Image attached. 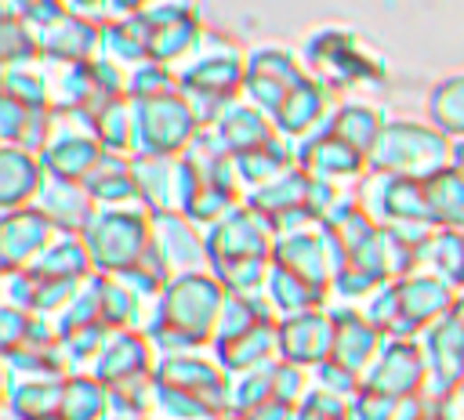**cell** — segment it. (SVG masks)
<instances>
[{"label":"cell","instance_id":"1","mask_svg":"<svg viewBox=\"0 0 464 420\" xmlns=\"http://www.w3.org/2000/svg\"><path fill=\"white\" fill-rule=\"evenodd\" d=\"M221 304H225V286L210 268L170 275L149 308L145 333L160 355L210 348L218 333Z\"/></svg>","mask_w":464,"mask_h":420},{"label":"cell","instance_id":"2","mask_svg":"<svg viewBox=\"0 0 464 420\" xmlns=\"http://www.w3.org/2000/svg\"><path fill=\"white\" fill-rule=\"evenodd\" d=\"M203 243H207V268L218 275L225 293H243V297L265 293L276 232L257 210L239 203L221 221L203 228Z\"/></svg>","mask_w":464,"mask_h":420},{"label":"cell","instance_id":"3","mask_svg":"<svg viewBox=\"0 0 464 420\" xmlns=\"http://www.w3.org/2000/svg\"><path fill=\"white\" fill-rule=\"evenodd\" d=\"M453 159H457V141L446 138L431 119L388 116L377 145L370 148V174L428 181L439 170L453 167Z\"/></svg>","mask_w":464,"mask_h":420},{"label":"cell","instance_id":"4","mask_svg":"<svg viewBox=\"0 0 464 420\" xmlns=\"http://www.w3.org/2000/svg\"><path fill=\"white\" fill-rule=\"evenodd\" d=\"M243 83H246V54L218 40L214 33H207L203 43L178 65V87L192 101L203 127H210L221 109L243 98Z\"/></svg>","mask_w":464,"mask_h":420},{"label":"cell","instance_id":"5","mask_svg":"<svg viewBox=\"0 0 464 420\" xmlns=\"http://www.w3.org/2000/svg\"><path fill=\"white\" fill-rule=\"evenodd\" d=\"M297 54L308 65V72L337 98H352L348 91L384 83V62L359 40V33L344 25L312 29Z\"/></svg>","mask_w":464,"mask_h":420},{"label":"cell","instance_id":"6","mask_svg":"<svg viewBox=\"0 0 464 420\" xmlns=\"http://www.w3.org/2000/svg\"><path fill=\"white\" fill-rule=\"evenodd\" d=\"M83 246L98 275H123L152 250V217L141 206H98L83 228Z\"/></svg>","mask_w":464,"mask_h":420},{"label":"cell","instance_id":"7","mask_svg":"<svg viewBox=\"0 0 464 420\" xmlns=\"http://www.w3.org/2000/svg\"><path fill=\"white\" fill-rule=\"evenodd\" d=\"M47 65V62H44ZM51 80V109L69 119H91L102 105L127 94V72L102 54L76 65H47Z\"/></svg>","mask_w":464,"mask_h":420},{"label":"cell","instance_id":"8","mask_svg":"<svg viewBox=\"0 0 464 420\" xmlns=\"http://www.w3.org/2000/svg\"><path fill=\"white\" fill-rule=\"evenodd\" d=\"M203 119L181 91L134 101V156H185Z\"/></svg>","mask_w":464,"mask_h":420},{"label":"cell","instance_id":"9","mask_svg":"<svg viewBox=\"0 0 464 420\" xmlns=\"http://www.w3.org/2000/svg\"><path fill=\"white\" fill-rule=\"evenodd\" d=\"M359 203L370 210V217L381 228L413 235V239H428L435 228L431 217V203H428V188L417 177H388V174H366V181L355 188Z\"/></svg>","mask_w":464,"mask_h":420},{"label":"cell","instance_id":"10","mask_svg":"<svg viewBox=\"0 0 464 420\" xmlns=\"http://www.w3.org/2000/svg\"><path fill=\"white\" fill-rule=\"evenodd\" d=\"M312 80L308 65L301 62L297 51L279 47V43H265L246 51V83H243V98L254 101L268 119H276L283 112V105Z\"/></svg>","mask_w":464,"mask_h":420},{"label":"cell","instance_id":"11","mask_svg":"<svg viewBox=\"0 0 464 420\" xmlns=\"http://www.w3.org/2000/svg\"><path fill=\"white\" fill-rule=\"evenodd\" d=\"M134 14L149 47V62H163L178 69L207 36L196 4H185V0H156Z\"/></svg>","mask_w":464,"mask_h":420},{"label":"cell","instance_id":"12","mask_svg":"<svg viewBox=\"0 0 464 420\" xmlns=\"http://www.w3.org/2000/svg\"><path fill=\"white\" fill-rule=\"evenodd\" d=\"M134 174H138V206L149 217L188 214L196 177L185 156H134Z\"/></svg>","mask_w":464,"mask_h":420},{"label":"cell","instance_id":"13","mask_svg":"<svg viewBox=\"0 0 464 420\" xmlns=\"http://www.w3.org/2000/svg\"><path fill=\"white\" fill-rule=\"evenodd\" d=\"M294 152H297V167H304L312 177H323L337 188H359L370 174V156L326 127L294 141Z\"/></svg>","mask_w":464,"mask_h":420},{"label":"cell","instance_id":"14","mask_svg":"<svg viewBox=\"0 0 464 420\" xmlns=\"http://www.w3.org/2000/svg\"><path fill=\"white\" fill-rule=\"evenodd\" d=\"M272 264H279V268H286V272H294V275H301L312 286L330 293V282L337 272V250H334V239L323 224H301V228L276 232Z\"/></svg>","mask_w":464,"mask_h":420},{"label":"cell","instance_id":"15","mask_svg":"<svg viewBox=\"0 0 464 420\" xmlns=\"http://www.w3.org/2000/svg\"><path fill=\"white\" fill-rule=\"evenodd\" d=\"M424 384H428V366L417 337H388L381 355L362 377V387L395 398H424Z\"/></svg>","mask_w":464,"mask_h":420},{"label":"cell","instance_id":"16","mask_svg":"<svg viewBox=\"0 0 464 420\" xmlns=\"http://www.w3.org/2000/svg\"><path fill=\"white\" fill-rule=\"evenodd\" d=\"M156 362H160V351L145 329H109L91 373L105 387H123V384L156 377Z\"/></svg>","mask_w":464,"mask_h":420},{"label":"cell","instance_id":"17","mask_svg":"<svg viewBox=\"0 0 464 420\" xmlns=\"http://www.w3.org/2000/svg\"><path fill=\"white\" fill-rule=\"evenodd\" d=\"M395 297H399V337H420L431 322L450 315L457 290L439 275L417 268L395 279Z\"/></svg>","mask_w":464,"mask_h":420},{"label":"cell","instance_id":"18","mask_svg":"<svg viewBox=\"0 0 464 420\" xmlns=\"http://www.w3.org/2000/svg\"><path fill=\"white\" fill-rule=\"evenodd\" d=\"M102 156H105V148L94 138V130L83 119H69V116H58L47 145L40 148V159H44L47 174L51 177H69V181H83L98 167Z\"/></svg>","mask_w":464,"mask_h":420},{"label":"cell","instance_id":"19","mask_svg":"<svg viewBox=\"0 0 464 420\" xmlns=\"http://www.w3.org/2000/svg\"><path fill=\"white\" fill-rule=\"evenodd\" d=\"M156 380H160V384H170V387H181V391H192V395L214 402V406L225 413L228 369L218 362V355H214L210 348L160 355V362H156ZM225 416H228V413H225Z\"/></svg>","mask_w":464,"mask_h":420},{"label":"cell","instance_id":"20","mask_svg":"<svg viewBox=\"0 0 464 420\" xmlns=\"http://www.w3.org/2000/svg\"><path fill=\"white\" fill-rule=\"evenodd\" d=\"M417 340H420L424 366H428L424 398L439 402L450 387L464 384V326L446 315V319L431 322Z\"/></svg>","mask_w":464,"mask_h":420},{"label":"cell","instance_id":"21","mask_svg":"<svg viewBox=\"0 0 464 420\" xmlns=\"http://www.w3.org/2000/svg\"><path fill=\"white\" fill-rule=\"evenodd\" d=\"M54 235L62 232L47 221V214L36 203L18 210H0V272L29 268L54 243Z\"/></svg>","mask_w":464,"mask_h":420},{"label":"cell","instance_id":"22","mask_svg":"<svg viewBox=\"0 0 464 420\" xmlns=\"http://www.w3.org/2000/svg\"><path fill=\"white\" fill-rule=\"evenodd\" d=\"M276 337H279V358L297 362L304 369L319 366L334 351V315L326 308H308L286 319H276Z\"/></svg>","mask_w":464,"mask_h":420},{"label":"cell","instance_id":"23","mask_svg":"<svg viewBox=\"0 0 464 420\" xmlns=\"http://www.w3.org/2000/svg\"><path fill=\"white\" fill-rule=\"evenodd\" d=\"M40 33V54L47 65H76L102 54V18L65 11Z\"/></svg>","mask_w":464,"mask_h":420},{"label":"cell","instance_id":"24","mask_svg":"<svg viewBox=\"0 0 464 420\" xmlns=\"http://www.w3.org/2000/svg\"><path fill=\"white\" fill-rule=\"evenodd\" d=\"M330 315H334V351H330V358H337L352 373L366 377V369L373 366V358L381 355L388 337L355 304H330Z\"/></svg>","mask_w":464,"mask_h":420},{"label":"cell","instance_id":"25","mask_svg":"<svg viewBox=\"0 0 464 420\" xmlns=\"http://www.w3.org/2000/svg\"><path fill=\"white\" fill-rule=\"evenodd\" d=\"M152 253L163 261L170 275L181 272H203L207 268V243L203 228L188 221L185 214L170 217H152Z\"/></svg>","mask_w":464,"mask_h":420},{"label":"cell","instance_id":"26","mask_svg":"<svg viewBox=\"0 0 464 420\" xmlns=\"http://www.w3.org/2000/svg\"><path fill=\"white\" fill-rule=\"evenodd\" d=\"M207 130L214 134V141H218L228 156L250 152V148H257V145L279 138L276 123H272L254 101H246V98H239V101H232L228 109H221Z\"/></svg>","mask_w":464,"mask_h":420},{"label":"cell","instance_id":"27","mask_svg":"<svg viewBox=\"0 0 464 420\" xmlns=\"http://www.w3.org/2000/svg\"><path fill=\"white\" fill-rule=\"evenodd\" d=\"M36 206L47 214V221L62 232V235H83V228L91 224L98 203L91 199L83 181H69V177H51L44 181Z\"/></svg>","mask_w":464,"mask_h":420},{"label":"cell","instance_id":"28","mask_svg":"<svg viewBox=\"0 0 464 420\" xmlns=\"http://www.w3.org/2000/svg\"><path fill=\"white\" fill-rule=\"evenodd\" d=\"M44 181H47V167L40 152L0 145V210L33 206Z\"/></svg>","mask_w":464,"mask_h":420},{"label":"cell","instance_id":"29","mask_svg":"<svg viewBox=\"0 0 464 420\" xmlns=\"http://www.w3.org/2000/svg\"><path fill=\"white\" fill-rule=\"evenodd\" d=\"M58 123L54 109H40V105H25L18 98L0 94V145H14V148H29L40 152L51 138Z\"/></svg>","mask_w":464,"mask_h":420},{"label":"cell","instance_id":"30","mask_svg":"<svg viewBox=\"0 0 464 420\" xmlns=\"http://www.w3.org/2000/svg\"><path fill=\"white\" fill-rule=\"evenodd\" d=\"M94 297H98V319L109 329H145L152 304L123 275H98L94 272Z\"/></svg>","mask_w":464,"mask_h":420},{"label":"cell","instance_id":"31","mask_svg":"<svg viewBox=\"0 0 464 420\" xmlns=\"http://www.w3.org/2000/svg\"><path fill=\"white\" fill-rule=\"evenodd\" d=\"M210 351L218 355V362L228 369V373H243V369H257V366H268L279 358V337H276V319L268 322H257L236 337H225V340H214Z\"/></svg>","mask_w":464,"mask_h":420},{"label":"cell","instance_id":"32","mask_svg":"<svg viewBox=\"0 0 464 420\" xmlns=\"http://www.w3.org/2000/svg\"><path fill=\"white\" fill-rule=\"evenodd\" d=\"M65 377H4V409L22 420H54Z\"/></svg>","mask_w":464,"mask_h":420},{"label":"cell","instance_id":"33","mask_svg":"<svg viewBox=\"0 0 464 420\" xmlns=\"http://www.w3.org/2000/svg\"><path fill=\"white\" fill-rule=\"evenodd\" d=\"M36 279L62 282V286H83L94 275L91 253L83 246V235H54V243L29 264Z\"/></svg>","mask_w":464,"mask_h":420},{"label":"cell","instance_id":"34","mask_svg":"<svg viewBox=\"0 0 464 420\" xmlns=\"http://www.w3.org/2000/svg\"><path fill=\"white\" fill-rule=\"evenodd\" d=\"M91 199L98 206H138V174H134V156L105 152L98 167L83 177Z\"/></svg>","mask_w":464,"mask_h":420},{"label":"cell","instance_id":"35","mask_svg":"<svg viewBox=\"0 0 464 420\" xmlns=\"http://www.w3.org/2000/svg\"><path fill=\"white\" fill-rule=\"evenodd\" d=\"M384 123H388V116H384L381 105H373L366 98H337V105H334V112L326 116L323 127L334 130L337 138L352 141L355 148H362L370 156V148L377 145Z\"/></svg>","mask_w":464,"mask_h":420},{"label":"cell","instance_id":"36","mask_svg":"<svg viewBox=\"0 0 464 420\" xmlns=\"http://www.w3.org/2000/svg\"><path fill=\"white\" fill-rule=\"evenodd\" d=\"M232 163H236V177H239L243 196H246L250 188H261V185L276 181L279 174H286L290 167H297V152H294V141H286L279 134V138H272L250 152L232 156Z\"/></svg>","mask_w":464,"mask_h":420},{"label":"cell","instance_id":"37","mask_svg":"<svg viewBox=\"0 0 464 420\" xmlns=\"http://www.w3.org/2000/svg\"><path fill=\"white\" fill-rule=\"evenodd\" d=\"M265 301L272 308L276 319H286V315H297V311H308V308H326L330 304V293L312 286L308 279L272 264L268 272V282H265Z\"/></svg>","mask_w":464,"mask_h":420},{"label":"cell","instance_id":"38","mask_svg":"<svg viewBox=\"0 0 464 420\" xmlns=\"http://www.w3.org/2000/svg\"><path fill=\"white\" fill-rule=\"evenodd\" d=\"M62 420H109L112 416V391L94 373H69L62 387Z\"/></svg>","mask_w":464,"mask_h":420},{"label":"cell","instance_id":"39","mask_svg":"<svg viewBox=\"0 0 464 420\" xmlns=\"http://www.w3.org/2000/svg\"><path fill=\"white\" fill-rule=\"evenodd\" d=\"M420 268L439 275L453 290H464V232L431 228V235L420 243Z\"/></svg>","mask_w":464,"mask_h":420},{"label":"cell","instance_id":"40","mask_svg":"<svg viewBox=\"0 0 464 420\" xmlns=\"http://www.w3.org/2000/svg\"><path fill=\"white\" fill-rule=\"evenodd\" d=\"M424 119H431L446 138L464 141V72H450L431 83L424 98Z\"/></svg>","mask_w":464,"mask_h":420},{"label":"cell","instance_id":"41","mask_svg":"<svg viewBox=\"0 0 464 420\" xmlns=\"http://www.w3.org/2000/svg\"><path fill=\"white\" fill-rule=\"evenodd\" d=\"M102 58L120 65L123 72H130V69L149 62V47H145L138 14H123V18H105L102 22Z\"/></svg>","mask_w":464,"mask_h":420},{"label":"cell","instance_id":"42","mask_svg":"<svg viewBox=\"0 0 464 420\" xmlns=\"http://www.w3.org/2000/svg\"><path fill=\"white\" fill-rule=\"evenodd\" d=\"M87 127L94 130V138L102 141L105 152H120V156H134V101L123 94V98H112L109 105H102Z\"/></svg>","mask_w":464,"mask_h":420},{"label":"cell","instance_id":"43","mask_svg":"<svg viewBox=\"0 0 464 420\" xmlns=\"http://www.w3.org/2000/svg\"><path fill=\"white\" fill-rule=\"evenodd\" d=\"M435 228H460L464 232V170L453 163L424 181Z\"/></svg>","mask_w":464,"mask_h":420},{"label":"cell","instance_id":"44","mask_svg":"<svg viewBox=\"0 0 464 420\" xmlns=\"http://www.w3.org/2000/svg\"><path fill=\"white\" fill-rule=\"evenodd\" d=\"M268 398H276V362L243 369V373H228V391H225L228 416H246L250 409H257Z\"/></svg>","mask_w":464,"mask_h":420},{"label":"cell","instance_id":"45","mask_svg":"<svg viewBox=\"0 0 464 420\" xmlns=\"http://www.w3.org/2000/svg\"><path fill=\"white\" fill-rule=\"evenodd\" d=\"M36 62H44L40 33L14 14H0V65L18 69V65H36Z\"/></svg>","mask_w":464,"mask_h":420},{"label":"cell","instance_id":"46","mask_svg":"<svg viewBox=\"0 0 464 420\" xmlns=\"http://www.w3.org/2000/svg\"><path fill=\"white\" fill-rule=\"evenodd\" d=\"M424 406L428 398H395L373 387H359V395L348 406V420H413Z\"/></svg>","mask_w":464,"mask_h":420},{"label":"cell","instance_id":"47","mask_svg":"<svg viewBox=\"0 0 464 420\" xmlns=\"http://www.w3.org/2000/svg\"><path fill=\"white\" fill-rule=\"evenodd\" d=\"M0 94L18 98L25 105H40L51 109V80H47V65H18V69H4L0 72Z\"/></svg>","mask_w":464,"mask_h":420},{"label":"cell","instance_id":"48","mask_svg":"<svg viewBox=\"0 0 464 420\" xmlns=\"http://www.w3.org/2000/svg\"><path fill=\"white\" fill-rule=\"evenodd\" d=\"M170 91H181V87H178V69H174V65L145 62V65H138V69L127 72V98H130V101L160 98V94H170Z\"/></svg>","mask_w":464,"mask_h":420},{"label":"cell","instance_id":"49","mask_svg":"<svg viewBox=\"0 0 464 420\" xmlns=\"http://www.w3.org/2000/svg\"><path fill=\"white\" fill-rule=\"evenodd\" d=\"M362 387V377L352 373L348 366H341L337 358H326L319 366H312V391L319 395H330V398H341V402H352Z\"/></svg>","mask_w":464,"mask_h":420},{"label":"cell","instance_id":"50","mask_svg":"<svg viewBox=\"0 0 464 420\" xmlns=\"http://www.w3.org/2000/svg\"><path fill=\"white\" fill-rule=\"evenodd\" d=\"M0 7H4V14H14V18L29 22L33 29H44V25H51L58 14L69 11L65 0H0Z\"/></svg>","mask_w":464,"mask_h":420},{"label":"cell","instance_id":"51","mask_svg":"<svg viewBox=\"0 0 464 420\" xmlns=\"http://www.w3.org/2000/svg\"><path fill=\"white\" fill-rule=\"evenodd\" d=\"M348 406H352V402H341V398L308 391V398L297 406L294 420H348Z\"/></svg>","mask_w":464,"mask_h":420},{"label":"cell","instance_id":"52","mask_svg":"<svg viewBox=\"0 0 464 420\" xmlns=\"http://www.w3.org/2000/svg\"><path fill=\"white\" fill-rule=\"evenodd\" d=\"M294 413H297V406H290L283 398H268L257 409H250L243 420H294Z\"/></svg>","mask_w":464,"mask_h":420},{"label":"cell","instance_id":"53","mask_svg":"<svg viewBox=\"0 0 464 420\" xmlns=\"http://www.w3.org/2000/svg\"><path fill=\"white\" fill-rule=\"evenodd\" d=\"M435 406V413L442 416V420H464V384H457V387H450L439 402H431Z\"/></svg>","mask_w":464,"mask_h":420},{"label":"cell","instance_id":"54","mask_svg":"<svg viewBox=\"0 0 464 420\" xmlns=\"http://www.w3.org/2000/svg\"><path fill=\"white\" fill-rule=\"evenodd\" d=\"M65 7L76 11V14L102 18V22H105V14H109V0H65Z\"/></svg>","mask_w":464,"mask_h":420},{"label":"cell","instance_id":"55","mask_svg":"<svg viewBox=\"0 0 464 420\" xmlns=\"http://www.w3.org/2000/svg\"><path fill=\"white\" fill-rule=\"evenodd\" d=\"M149 4H156V0H109V14L105 18H123V14H134V11L149 7Z\"/></svg>","mask_w":464,"mask_h":420},{"label":"cell","instance_id":"56","mask_svg":"<svg viewBox=\"0 0 464 420\" xmlns=\"http://www.w3.org/2000/svg\"><path fill=\"white\" fill-rule=\"evenodd\" d=\"M450 319H457V322L464 326V290H457V297H453V308H450Z\"/></svg>","mask_w":464,"mask_h":420},{"label":"cell","instance_id":"57","mask_svg":"<svg viewBox=\"0 0 464 420\" xmlns=\"http://www.w3.org/2000/svg\"><path fill=\"white\" fill-rule=\"evenodd\" d=\"M413 420H442V416H439V413H435V406L428 402V406H424V409H420V413H417Z\"/></svg>","mask_w":464,"mask_h":420},{"label":"cell","instance_id":"58","mask_svg":"<svg viewBox=\"0 0 464 420\" xmlns=\"http://www.w3.org/2000/svg\"><path fill=\"white\" fill-rule=\"evenodd\" d=\"M457 167H464V141H457V159H453Z\"/></svg>","mask_w":464,"mask_h":420},{"label":"cell","instance_id":"59","mask_svg":"<svg viewBox=\"0 0 464 420\" xmlns=\"http://www.w3.org/2000/svg\"><path fill=\"white\" fill-rule=\"evenodd\" d=\"M0 420H22V416H18V413H11V409H4V413H0Z\"/></svg>","mask_w":464,"mask_h":420},{"label":"cell","instance_id":"60","mask_svg":"<svg viewBox=\"0 0 464 420\" xmlns=\"http://www.w3.org/2000/svg\"><path fill=\"white\" fill-rule=\"evenodd\" d=\"M221 420H243V416H221Z\"/></svg>","mask_w":464,"mask_h":420},{"label":"cell","instance_id":"61","mask_svg":"<svg viewBox=\"0 0 464 420\" xmlns=\"http://www.w3.org/2000/svg\"><path fill=\"white\" fill-rule=\"evenodd\" d=\"M185 4H196V0H185Z\"/></svg>","mask_w":464,"mask_h":420},{"label":"cell","instance_id":"62","mask_svg":"<svg viewBox=\"0 0 464 420\" xmlns=\"http://www.w3.org/2000/svg\"><path fill=\"white\" fill-rule=\"evenodd\" d=\"M54 420H62V416H54Z\"/></svg>","mask_w":464,"mask_h":420}]
</instances>
